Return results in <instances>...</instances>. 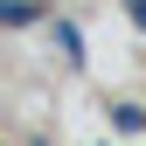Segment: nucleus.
<instances>
[{"label":"nucleus","mask_w":146,"mask_h":146,"mask_svg":"<svg viewBox=\"0 0 146 146\" xmlns=\"http://www.w3.org/2000/svg\"><path fill=\"white\" fill-rule=\"evenodd\" d=\"M56 49H63V63H84V42H77L70 21H56Z\"/></svg>","instance_id":"f257e3e1"},{"label":"nucleus","mask_w":146,"mask_h":146,"mask_svg":"<svg viewBox=\"0 0 146 146\" xmlns=\"http://www.w3.org/2000/svg\"><path fill=\"white\" fill-rule=\"evenodd\" d=\"M28 21H42V7L35 0H7V28H28Z\"/></svg>","instance_id":"f03ea898"},{"label":"nucleus","mask_w":146,"mask_h":146,"mask_svg":"<svg viewBox=\"0 0 146 146\" xmlns=\"http://www.w3.org/2000/svg\"><path fill=\"white\" fill-rule=\"evenodd\" d=\"M111 125H118V132H139V125H146V104H118Z\"/></svg>","instance_id":"7ed1b4c3"}]
</instances>
